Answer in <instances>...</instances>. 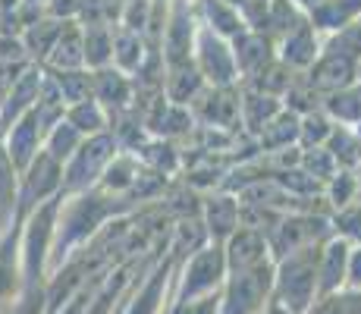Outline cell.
<instances>
[{"mask_svg":"<svg viewBox=\"0 0 361 314\" xmlns=\"http://www.w3.org/2000/svg\"><path fill=\"white\" fill-rule=\"evenodd\" d=\"M201 57H204V73H207V79H214V82H230L233 79V60H230V54H226V47L220 44L214 35H201Z\"/></svg>","mask_w":361,"mask_h":314,"instance_id":"ba28073f","label":"cell"},{"mask_svg":"<svg viewBox=\"0 0 361 314\" xmlns=\"http://www.w3.org/2000/svg\"><path fill=\"white\" fill-rule=\"evenodd\" d=\"M54 63H60V66H79L82 60V44H79V35H75L73 29H66V35H63V29L57 32V44H54Z\"/></svg>","mask_w":361,"mask_h":314,"instance_id":"8fae6325","label":"cell"},{"mask_svg":"<svg viewBox=\"0 0 361 314\" xmlns=\"http://www.w3.org/2000/svg\"><path fill=\"white\" fill-rule=\"evenodd\" d=\"M302 4H308V6H311V4H321V0H302Z\"/></svg>","mask_w":361,"mask_h":314,"instance_id":"ac0fdd59","label":"cell"},{"mask_svg":"<svg viewBox=\"0 0 361 314\" xmlns=\"http://www.w3.org/2000/svg\"><path fill=\"white\" fill-rule=\"evenodd\" d=\"M13 192H16V176H13V160L0 151V229L6 227V220H10L13 207H16V201H13Z\"/></svg>","mask_w":361,"mask_h":314,"instance_id":"30bf717a","label":"cell"},{"mask_svg":"<svg viewBox=\"0 0 361 314\" xmlns=\"http://www.w3.org/2000/svg\"><path fill=\"white\" fill-rule=\"evenodd\" d=\"M110 148H114V142H110V138H92L88 145H82L79 155H75V164H79V170H69V186L92 183V176H88V173H98L101 167L107 164Z\"/></svg>","mask_w":361,"mask_h":314,"instance_id":"52a82bcc","label":"cell"},{"mask_svg":"<svg viewBox=\"0 0 361 314\" xmlns=\"http://www.w3.org/2000/svg\"><path fill=\"white\" fill-rule=\"evenodd\" d=\"M176 314H220V292H207L185 305H176Z\"/></svg>","mask_w":361,"mask_h":314,"instance_id":"5bb4252c","label":"cell"},{"mask_svg":"<svg viewBox=\"0 0 361 314\" xmlns=\"http://www.w3.org/2000/svg\"><path fill=\"white\" fill-rule=\"evenodd\" d=\"M324 233V220L314 217H293V220H283L276 227H270V236H274V248L276 255L289 258L302 248H311L314 239Z\"/></svg>","mask_w":361,"mask_h":314,"instance_id":"277c9868","label":"cell"},{"mask_svg":"<svg viewBox=\"0 0 361 314\" xmlns=\"http://www.w3.org/2000/svg\"><path fill=\"white\" fill-rule=\"evenodd\" d=\"M349 79H352V60L339 57V54H330V57L311 73V85H321V88H345Z\"/></svg>","mask_w":361,"mask_h":314,"instance_id":"9c48e42d","label":"cell"},{"mask_svg":"<svg viewBox=\"0 0 361 314\" xmlns=\"http://www.w3.org/2000/svg\"><path fill=\"white\" fill-rule=\"evenodd\" d=\"M345 274H349L352 289H358V292H361V248H358L355 255L349 258V270H345Z\"/></svg>","mask_w":361,"mask_h":314,"instance_id":"2e32d148","label":"cell"},{"mask_svg":"<svg viewBox=\"0 0 361 314\" xmlns=\"http://www.w3.org/2000/svg\"><path fill=\"white\" fill-rule=\"evenodd\" d=\"M314 314H361V296H327L317 302Z\"/></svg>","mask_w":361,"mask_h":314,"instance_id":"4fadbf2b","label":"cell"},{"mask_svg":"<svg viewBox=\"0 0 361 314\" xmlns=\"http://www.w3.org/2000/svg\"><path fill=\"white\" fill-rule=\"evenodd\" d=\"M270 286H274V274L270 264H255L248 270L233 274L226 296L220 298V311L224 314H261L264 311V298H267Z\"/></svg>","mask_w":361,"mask_h":314,"instance_id":"7a4b0ae2","label":"cell"},{"mask_svg":"<svg viewBox=\"0 0 361 314\" xmlns=\"http://www.w3.org/2000/svg\"><path fill=\"white\" fill-rule=\"evenodd\" d=\"M264 251H267V242H264L261 233H255V229H239V233L230 239V267H233V274L255 267V264H264L267 261Z\"/></svg>","mask_w":361,"mask_h":314,"instance_id":"8992f818","label":"cell"},{"mask_svg":"<svg viewBox=\"0 0 361 314\" xmlns=\"http://www.w3.org/2000/svg\"><path fill=\"white\" fill-rule=\"evenodd\" d=\"M317 258L321 251L314 246L302 248L283 261V270L276 277L274 305L286 314H308L311 302L317 298Z\"/></svg>","mask_w":361,"mask_h":314,"instance_id":"6da1fadb","label":"cell"},{"mask_svg":"<svg viewBox=\"0 0 361 314\" xmlns=\"http://www.w3.org/2000/svg\"><path fill=\"white\" fill-rule=\"evenodd\" d=\"M264 314H286V311H283V308H276V305L270 302V305H267V311H264Z\"/></svg>","mask_w":361,"mask_h":314,"instance_id":"e0dca14e","label":"cell"},{"mask_svg":"<svg viewBox=\"0 0 361 314\" xmlns=\"http://www.w3.org/2000/svg\"><path fill=\"white\" fill-rule=\"evenodd\" d=\"M220 274H224V255H220V248H207V251H201L195 261L189 264V274H185L183 292H179V305L192 302L195 296H207V292H217Z\"/></svg>","mask_w":361,"mask_h":314,"instance_id":"3957f363","label":"cell"},{"mask_svg":"<svg viewBox=\"0 0 361 314\" xmlns=\"http://www.w3.org/2000/svg\"><path fill=\"white\" fill-rule=\"evenodd\" d=\"M211 223L217 227L220 236L230 233L235 223H239V207H235V201L233 198H217V201H214V205H211Z\"/></svg>","mask_w":361,"mask_h":314,"instance_id":"7c38bea8","label":"cell"},{"mask_svg":"<svg viewBox=\"0 0 361 314\" xmlns=\"http://www.w3.org/2000/svg\"><path fill=\"white\" fill-rule=\"evenodd\" d=\"M345 270H349V242L336 239L317 258V296L321 298L333 296V292L343 286Z\"/></svg>","mask_w":361,"mask_h":314,"instance_id":"5b68a950","label":"cell"},{"mask_svg":"<svg viewBox=\"0 0 361 314\" xmlns=\"http://www.w3.org/2000/svg\"><path fill=\"white\" fill-rule=\"evenodd\" d=\"M339 44L345 47V51L339 54V57H349V54H358V51H361V23H358V25H349V29L339 35V38H336V47H339Z\"/></svg>","mask_w":361,"mask_h":314,"instance_id":"9a60e30c","label":"cell"},{"mask_svg":"<svg viewBox=\"0 0 361 314\" xmlns=\"http://www.w3.org/2000/svg\"><path fill=\"white\" fill-rule=\"evenodd\" d=\"M261 314H264V311H261Z\"/></svg>","mask_w":361,"mask_h":314,"instance_id":"d6986e66","label":"cell"}]
</instances>
